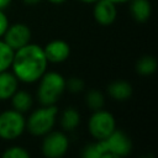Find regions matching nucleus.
I'll list each match as a JSON object with an SVG mask.
<instances>
[{"mask_svg": "<svg viewBox=\"0 0 158 158\" xmlns=\"http://www.w3.org/2000/svg\"><path fill=\"white\" fill-rule=\"evenodd\" d=\"M47 64L48 60L44 56L43 47L35 43H27L14 51L10 67L20 81L35 83L46 72Z\"/></svg>", "mask_w": 158, "mask_h": 158, "instance_id": "obj_1", "label": "nucleus"}, {"mask_svg": "<svg viewBox=\"0 0 158 158\" xmlns=\"http://www.w3.org/2000/svg\"><path fill=\"white\" fill-rule=\"evenodd\" d=\"M132 149L130 137L121 130L115 128L106 138L86 144L81 156L84 158H118L127 156Z\"/></svg>", "mask_w": 158, "mask_h": 158, "instance_id": "obj_2", "label": "nucleus"}, {"mask_svg": "<svg viewBox=\"0 0 158 158\" xmlns=\"http://www.w3.org/2000/svg\"><path fill=\"white\" fill-rule=\"evenodd\" d=\"M37 99L42 105H56L65 90V79L57 72H44L38 79Z\"/></svg>", "mask_w": 158, "mask_h": 158, "instance_id": "obj_3", "label": "nucleus"}, {"mask_svg": "<svg viewBox=\"0 0 158 158\" xmlns=\"http://www.w3.org/2000/svg\"><path fill=\"white\" fill-rule=\"evenodd\" d=\"M57 115L58 109L56 105H42L26 120V130L33 136H44L53 128Z\"/></svg>", "mask_w": 158, "mask_h": 158, "instance_id": "obj_4", "label": "nucleus"}, {"mask_svg": "<svg viewBox=\"0 0 158 158\" xmlns=\"http://www.w3.org/2000/svg\"><path fill=\"white\" fill-rule=\"evenodd\" d=\"M26 130V120L22 112L16 110H6L0 114V138L15 139Z\"/></svg>", "mask_w": 158, "mask_h": 158, "instance_id": "obj_5", "label": "nucleus"}, {"mask_svg": "<svg viewBox=\"0 0 158 158\" xmlns=\"http://www.w3.org/2000/svg\"><path fill=\"white\" fill-rule=\"evenodd\" d=\"M89 132L95 139H104L106 138L115 128H116V122L115 117L111 112L106 110H96L93 112V115L89 118L88 122Z\"/></svg>", "mask_w": 158, "mask_h": 158, "instance_id": "obj_6", "label": "nucleus"}, {"mask_svg": "<svg viewBox=\"0 0 158 158\" xmlns=\"http://www.w3.org/2000/svg\"><path fill=\"white\" fill-rule=\"evenodd\" d=\"M69 147L68 137L62 131H49L44 135L42 141V153L47 158L63 157Z\"/></svg>", "mask_w": 158, "mask_h": 158, "instance_id": "obj_7", "label": "nucleus"}, {"mask_svg": "<svg viewBox=\"0 0 158 158\" xmlns=\"http://www.w3.org/2000/svg\"><path fill=\"white\" fill-rule=\"evenodd\" d=\"M2 36H4L5 43L15 51V49H19V48L26 46L27 43H30L31 30L25 23H14L11 26L10 25L7 26V28Z\"/></svg>", "mask_w": 158, "mask_h": 158, "instance_id": "obj_8", "label": "nucleus"}, {"mask_svg": "<svg viewBox=\"0 0 158 158\" xmlns=\"http://www.w3.org/2000/svg\"><path fill=\"white\" fill-rule=\"evenodd\" d=\"M94 19L98 23L102 26H109L114 23L117 16L116 4L110 0H98L94 2Z\"/></svg>", "mask_w": 158, "mask_h": 158, "instance_id": "obj_9", "label": "nucleus"}, {"mask_svg": "<svg viewBox=\"0 0 158 158\" xmlns=\"http://www.w3.org/2000/svg\"><path fill=\"white\" fill-rule=\"evenodd\" d=\"M43 52L48 63H62L69 57L70 47L63 40H53L43 47Z\"/></svg>", "mask_w": 158, "mask_h": 158, "instance_id": "obj_10", "label": "nucleus"}, {"mask_svg": "<svg viewBox=\"0 0 158 158\" xmlns=\"http://www.w3.org/2000/svg\"><path fill=\"white\" fill-rule=\"evenodd\" d=\"M19 79L12 72H0V100H7L17 90Z\"/></svg>", "mask_w": 158, "mask_h": 158, "instance_id": "obj_11", "label": "nucleus"}, {"mask_svg": "<svg viewBox=\"0 0 158 158\" xmlns=\"http://www.w3.org/2000/svg\"><path fill=\"white\" fill-rule=\"evenodd\" d=\"M130 14L136 22H146L152 12L149 0H130Z\"/></svg>", "mask_w": 158, "mask_h": 158, "instance_id": "obj_12", "label": "nucleus"}, {"mask_svg": "<svg viewBox=\"0 0 158 158\" xmlns=\"http://www.w3.org/2000/svg\"><path fill=\"white\" fill-rule=\"evenodd\" d=\"M107 94L116 101H126L132 95V86L128 81L115 80L107 85Z\"/></svg>", "mask_w": 158, "mask_h": 158, "instance_id": "obj_13", "label": "nucleus"}, {"mask_svg": "<svg viewBox=\"0 0 158 158\" xmlns=\"http://www.w3.org/2000/svg\"><path fill=\"white\" fill-rule=\"evenodd\" d=\"M10 99H11L14 110L22 114L28 111L32 105V96L25 90H16Z\"/></svg>", "mask_w": 158, "mask_h": 158, "instance_id": "obj_14", "label": "nucleus"}, {"mask_svg": "<svg viewBox=\"0 0 158 158\" xmlns=\"http://www.w3.org/2000/svg\"><path fill=\"white\" fill-rule=\"evenodd\" d=\"M80 122V114L74 107H67L60 115V126L64 131H73Z\"/></svg>", "mask_w": 158, "mask_h": 158, "instance_id": "obj_15", "label": "nucleus"}, {"mask_svg": "<svg viewBox=\"0 0 158 158\" xmlns=\"http://www.w3.org/2000/svg\"><path fill=\"white\" fill-rule=\"evenodd\" d=\"M157 59L153 56H143L136 63V72L141 75H151L157 70Z\"/></svg>", "mask_w": 158, "mask_h": 158, "instance_id": "obj_16", "label": "nucleus"}, {"mask_svg": "<svg viewBox=\"0 0 158 158\" xmlns=\"http://www.w3.org/2000/svg\"><path fill=\"white\" fill-rule=\"evenodd\" d=\"M85 104L86 106L93 110V111H96V110H100L104 107V104H105V98L102 95V93L98 89H90L86 94H85Z\"/></svg>", "mask_w": 158, "mask_h": 158, "instance_id": "obj_17", "label": "nucleus"}, {"mask_svg": "<svg viewBox=\"0 0 158 158\" xmlns=\"http://www.w3.org/2000/svg\"><path fill=\"white\" fill-rule=\"evenodd\" d=\"M14 49L9 47L4 40H0V72L7 70L11 65Z\"/></svg>", "mask_w": 158, "mask_h": 158, "instance_id": "obj_18", "label": "nucleus"}, {"mask_svg": "<svg viewBox=\"0 0 158 158\" xmlns=\"http://www.w3.org/2000/svg\"><path fill=\"white\" fill-rule=\"evenodd\" d=\"M84 88H85V83H84V80L81 78L72 77L68 80H65V89L69 90L73 94H77V93L83 91Z\"/></svg>", "mask_w": 158, "mask_h": 158, "instance_id": "obj_19", "label": "nucleus"}, {"mask_svg": "<svg viewBox=\"0 0 158 158\" xmlns=\"http://www.w3.org/2000/svg\"><path fill=\"white\" fill-rule=\"evenodd\" d=\"M2 157L4 158H28L30 153L20 146H14V147H9L2 153Z\"/></svg>", "mask_w": 158, "mask_h": 158, "instance_id": "obj_20", "label": "nucleus"}, {"mask_svg": "<svg viewBox=\"0 0 158 158\" xmlns=\"http://www.w3.org/2000/svg\"><path fill=\"white\" fill-rule=\"evenodd\" d=\"M7 26H9V20H7L5 12L2 10H0V37H2V35L5 33Z\"/></svg>", "mask_w": 158, "mask_h": 158, "instance_id": "obj_21", "label": "nucleus"}, {"mask_svg": "<svg viewBox=\"0 0 158 158\" xmlns=\"http://www.w3.org/2000/svg\"><path fill=\"white\" fill-rule=\"evenodd\" d=\"M11 4V0H0V10L6 9Z\"/></svg>", "mask_w": 158, "mask_h": 158, "instance_id": "obj_22", "label": "nucleus"}, {"mask_svg": "<svg viewBox=\"0 0 158 158\" xmlns=\"http://www.w3.org/2000/svg\"><path fill=\"white\" fill-rule=\"evenodd\" d=\"M26 5H36V4H38V2H41L42 0H22Z\"/></svg>", "mask_w": 158, "mask_h": 158, "instance_id": "obj_23", "label": "nucleus"}, {"mask_svg": "<svg viewBox=\"0 0 158 158\" xmlns=\"http://www.w3.org/2000/svg\"><path fill=\"white\" fill-rule=\"evenodd\" d=\"M110 1H112L114 4L117 5V4H125V2H128L130 0H110Z\"/></svg>", "mask_w": 158, "mask_h": 158, "instance_id": "obj_24", "label": "nucleus"}, {"mask_svg": "<svg viewBox=\"0 0 158 158\" xmlns=\"http://www.w3.org/2000/svg\"><path fill=\"white\" fill-rule=\"evenodd\" d=\"M49 2H52V4H63L64 1H67V0H48Z\"/></svg>", "mask_w": 158, "mask_h": 158, "instance_id": "obj_25", "label": "nucleus"}, {"mask_svg": "<svg viewBox=\"0 0 158 158\" xmlns=\"http://www.w3.org/2000/svg\"><path fill=\"white\" fill-rule=\"evenodd\" d=\"M79 1H81V2H84V4H94V2L98 1V0H79Z\"/></svg>", "mask_w": 158, "mask_h": 158, "instance_id": "obj_26", "label": "nucleus"}]
</instances>
